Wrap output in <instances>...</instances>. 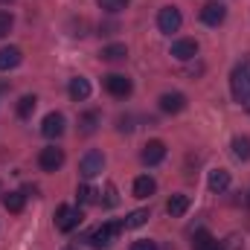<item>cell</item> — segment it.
I'll return each instance as SVG.
<instances>
[{
	"label": "cell",
	"instance_id": "6da1fadb",
	"mask_svg": "<svg viewBox=\"0 0 250 250\" xmlns=\"http://www.w3.org/2000/svg\"><path fill=\"white\" fill-rule=\"evenodd\" d=\"M230 90H233V99L239 105H250V59L239 62L230 73Z\"/></svg>",
	"mask_w": 250,
	"mask_h": 250
},
{
	"label": "cell",
	"instance_id": "7a4b0ae2",
	"mask_svg": "<svg viewBox=\"0 0 250 250\" xmlns=\"http://www.w3.org/2000/svg\"><path fill=\"white\" fill-rule=\"evenodd\" d=\"M102 84H105V90H108L111 96H117V99L131 96V90H134L131 79H128V76H123V73H108V76L102 79Z\"/></svg>",
	"mask_w": 250,
	"mask_h": 250
},
{
	"label": "cell",
	"instance_id": "3957f363",
	"mask_svg": "<svg viewBox=\"0 0 250 250\" xmlns=\"http://www.w3.org/2000/svg\"><path fill=\"white\" fill-rule=\"evenodd\" d=\"M82 221H84V215L79 207H59V212H56V227L62 233H73Z\"/></svg>",
	"mask_w": 250,
	"mask_h": 250
},
{
	"label": "cell",
	"instance_id": "277c9868",
	"mask_svg": "<svg viewBox=\"0 0 250 250\" xmlns=\"http://www.w3.org/2000/svg\"><path fill=\"white\" fill-rule=\"evenodd\" d=\"M102 169H105V154H102V151H87V154L82 157V163H79V172H82L84 181L102 175Z\"/></svg>",
	"mask_w": 250,
	"mask_h": 250
},
{
	"label": "cell",
	"instance_id": "5b68a950",
	"mask_svg": "<svg viewBox=\"0 0 250 250\" xmlns=\"http://www.w3.org/2000/svg\"><path fill=\"white\" fill-rule=\"evenodd\" d=\"M123 227H125V224H114V221H108V224H99V227L90 233V239H87V242H90L93 248H108V245L117 239V233H120Z\"/></svg>",
	"mask_w": 250,
	"mask_h": 250
},
{
	"label": "cell",
	"instance_id": "8992f818",
	"mask_svg": "<svg viewBox=\"0 0 250 250\" xmlns=\"http://www.w3.org/2000/svg\"><path fill=\"white\" fill-rule=\"evenodd\" d=\"M181 23H184V18H181V9H175V6H166V9H160V15H157V29H160V32L172 35V32H178V29H181Z\"/></svg>",
	"mask_w": 250,
	"mask_h": 250
},
{
	"label": "cell",
	"instance_id": "52a82bcc",
	"mask_svg": "<svg viewBox=\"0 0 250 250\" xmlns=\"http://www.w3.org/2000/svg\"><path fill=\"white\" fill-rule=\"evenodd\" d=\"M38 163H41L44 172H59L64 166V151L56 148V146H50V148H44V151L38 154Z\"/></svg>",
	"mask_w": 250,
	"mask_h": 250
},
{
	"label": "cell",
	"instance_id": "ba28073f",
	"mask_svg": "<svg viewBox=\"0 0 250 250\" xmlns=\"http://www.w3.org/2000/svg\"><path fill=\"white\" fill-rule=\"evenodd\" d=\"M143 163L146 166H157V163H163V157H166V146L160 143V140H148L146 146H143Z\"/></svg>",
	"mask_w": 250,
	"mask_h": 250
},
{
	"label": "cell",
	"instance_id": "9c48e42d",
	"mask_svg": "<svg viewBox=\"0 0 250 250\" xmlns=\"http://www.w3.org/2000/svg\"><path fill=\"white\" fill-rule=\"evenodd\" d=\"M64 117L62 114H56V111H53V114H47V117H44V125H41V134H44V137H47V140H59V137H62L64 134Z\"/></svg>",
	"mask_w": 250,
	"mask_h": 250
},
{
	"label": "cell",
	"instance_id": "30bf717a",
	"mask_svg": "<svg viewBox=\"0 0 250 250\" xmlns=\"http://www.w3.org/2000/svg\"><path fill=\"white\" fill-rule=\"evenodd\" d=\"M195 56H198V41H192V38H181V41L172 44V59H178V62H189V59H195Z\"/></svg>",
	"mask_w": 250,
	"mask_h": 250
},
{
	"label": "cell",
	"instance_id": "8fae6325",
	"mask_svg": "<svg viewBox=\"0 0 250 250\" xmlns=\"http://www.w3.org/2000/svg\"><path fill=\"white\" fill-rule=\"evenodd\" d=\"M224 18H227V9H224L221 3H207V6L201 9V21H204L207 26H218V23H224Z\"/></svg>",
	"mask_w": 250,
	"mask_h": 250
},
{
	"label": "cell",
	"instance_id": "7c38bea8",
	"mask_svg": "<svg viewBox=\"0 0 250 250\" xmlns=\"http://www.w3.org/2000/svg\"><path fill=\"white\" fill-rule=\"evenodd\" d=\"M160 111L163 114H181V111H187V96L184 93H163L160 96Z\"/></svg>",
	"mask_w": 250,
	"mask_h": 250
},
{
	"label": "cell",
	"instance_id": "4fadbf2b",
	"mask_svg": "<svg viewBox=\"0 0 250 250\" xmlns=\"http://www.w3.org/2000/svg\"><path fill=\"white\" fill-rule=\"evenodd\" d=\"M207 187H209V192L221 195L224 189L230 187V172H227V169H212L209 178H207Z\"/></svg>",
	"mask_w": 250,
	"mask_h": 250
},
{
	"label": "cell",
	"instance_id": "5bb4252c",
	"mask_svg": "<svg viewBox=\"0 0 250 250\" xmlns=\"http://www.w3.org/2000/svg\"><path fill=\"white\" fill-rule=\"evenodd\" d=\"M21 62H23L21 47H3L0 50V70H15Z\"/></svg>",
	"mask_w": 250,
	"mask_h": 250
},
{
	"label": "cell",
	"instance_id": "9a60e30c",
	"mask_svg": "<svg viewBox=\"0 0 250 250\" xmlns=\"http://www.w3.org/2000/svg\"><path fill=\"white\" fill-rule=\"evenodd\" d=\"M70 96L76 99V102H84L87 96H90V82L87 79H82V76H76V79H70Z\"/></svg>",
	"mask_w": 250,
	"mask_h": 250
},
{
	"label": "cell",
	"instance_id": "2e32d148",
	"mask_svg": "<svg viewBox=\"0 0 250 250\" xmlns=\"http://www.w3.org/2000/svg\"><path fill=\"white\" fill-rule=\"evenodd\" d=\"M187 209H189V195H172V198L166 201V212H169L172 218H181Z\"/></svg>",
	"mask_w": 250,
	"mask_h": 250
},
{
	"label": "cell",
	"instance_id": "e0dca14e",
	"mask_svg": "<svg viewBox=\"0 0 250 250\" xmlns=\"http://www.w3.org/2000/svg\"><path fill=\"white\" fill-rule=\"evenodd\" d=\"M192 250H221V242H215L207 230H201V233H195V239H192Z\"/></svg>",
	"mask_w": 250,
	"mask_h": 250
},
{
	"label": "cell",
	"instance_id": "ac0fdd59",
	"mask_svg": "<svg viewBox=\"0 0 250 250\" xmlns=\"http://www.w3.org/2000/svg\"><path fill=\"white\" fill-rule=\"evenodd\" d=\"M102 62H125L128 59V50H125V44H108V47H102Z\"/></svg>",
	"mask_w": 250,
	"mask_h": 250
},
{
	"label": "cell",
	"instance_id": "d6986e66",
	"mask_svg": "<svg viewBox=\"0 0 250 250\" xmlns=\"http://www.w3.org/2000/svg\"><path fill=\"white\" fill-rule=\"evenodd\" d=\"M154 178H148V175H143V178H137L134 181V198H148V195H154Z\"/></svg>",
	"mask_w": 250,
	"mask_h": 250
},
{
	"label": "cell",
	"instance_id": "ffe728a7",
	"mask_svg": "<svg viewBox=\"0 0 250 250\" xmlns=\"http://www.w3.org/2000/svg\"><path fill=\"white\" fill-rule=\"evenodd\" d=\"M23 204H26V195H23V192H9V195L3 198L6 212H21V209H23Z\"/></svg>",
	"mask_w": 250,
	"mask_h": 250
},
{
	"label": "cell",
	"instance_id": "44dd1931",
	"mask_svg": "<svg viewBox=\"0 0 250 250\" xmlns=\"http://www.w3.org/2000/svg\"><path fill=\"white\" fill-rule=\"evenodd\" d=\"M233 157L250 160V137H233Z\"/></svg>",
	"mask_w": 250,
	"mask_h": 250
},
{
	"label": "cell",
	"instance_id": "7402d4cb",
	"mask_svg": "<svg viewBox=\"0 0 250 250\" xmlns=\"http://www.w3.org/2000/svg\"><path fill=\"white\" fill-rule=\"evenodd\" d=\"M96 123H99V114H96V111L82 114V120H79V131H82V134H93V131H96Z\"/></svg>",
	"mask_w": 250,
	"mask_h": 250
},
{
	"label": "cell",
	"instance_id": "603a6c76",
	"mask_svg": "<svg viewBox=\"0 0 250 250\" xmlns=\"http://www.w3.org/2000/svg\"><path fill=\"white\" fill-rule=\"evenodd\" d=\"M35 105H38V99H35V96H23V99L18 102V117H21V120H26V117H32V111H35Z\"/></svg>",
	"mask_w": 250,
	"mask_h": 250
},
{
	"label": "cell",
	"instance_id": "cb8c5ba5",
	"mask_svg": "<svg viewBox=\"0 0 250 250\" xmlns=\"http://www.w3.org/2000/svg\"><path fill=\"white\" fill-rule=\"evenodd\" d=\"M148 221V209H134L128 218H125V227H143Z\"/></svg>",
	"mask_w": 250,
	"mask_h": 250
},
{
	"label": "cell",
	"instance_id": "d4e9b609",
	"mask_svg": "<svg viewBox=\"0 0 250 250\" xmlns=\"http://www.w3.org/2000/svg\"><path fill=\"white\" fill-rule=\"evenodd\" d=\"M93 195H96V192L87 187V184H82V187L76 189V198H79V204H93V201H96Z\"/></svg>",
	"mask_w": 250,
	"mask_h": 250
},
{
	"label": "cell",
	"instance_id": "484cf974",
	"mask_svg": "<svg viewBox=\"0 0 250 250\" xmlns=\"http://www.w3.org/2000/svg\"><path fill=\"white\" fill-rule=\"evenodd\" d=\"M12 26H15V18L9 12H0V38H6L12 32Z\"/></svg>",
	"mask_w": 250,
	"mask_h": 250
},
{
	"label": "cell",
	"instance_id": "4316f807",
	"mask_svg": "<svg viewBox=\"0 0 250 250\" xmlns=\"http://www.w3.org/2000/svg\"><path fill=\"white\" fill-rule=\"evenodd\" d=\"M99 6H102V9H108V12H120V9L128 6V0H99Z\"/></svg>",
	"mask_w": 250,
	"mask_h": 250
},
{
	"label": "cell",
	"instance_id": "83f0119b",
	"mask_svg": "<svg viewBox=\"0 0 250 250\" xmlns=\"http://www.w3.org/2000/svg\"><path fill=\"white\" fill-rule=\"evenodd\" d=\"M131 250H157V245L151 242V239H140V242H134Z\"/></svg>",
	"mask_w": 250,
	"mask_h": 250
},
{
	"label": "cell",
	"instance_id": "f1b7e54d",
	"mask_svg": "<svg viewBox=\"0 0 250 250\" xmlns=\"http://www.w3.org/2000/svg\"><path fill=\"white\" fill-rule=\"evenodd\" d=\"M105 195H108V198H105V204H108V207H114V204H117V189H114V184H108Z\"/></svg>",
	"mask_w": 250,
	"mask_h": 250
},
{
	"label": "cell",
	"instance_id": "f546056e",
	"mask_svg": "<svg viewBox=\"0 0 250 250\" xmlns=\"http://www.w3.org/2000/svg\"><path fill=\"white\" fill-rule=\"evenodd\" d=\"M248 207H250V192H248Z\"/></svg>",
	"mask_w": 250,
	"mask_h": 250
},
{
	"label": "cell",
	"instance_id": "4dcf8cb0",
	"mask_svg": "<svg viewBox=\"0 0 250 250\" xmlns=\"http://www.w3.org/2000/svg\"><path fill=\"white\" fill-rule=\"evenodd\" d=\"M64 250H76V248H64Z\"/></svg>",
	"mask_w": 250,
	"mask_h": 250
}]
</instances>
